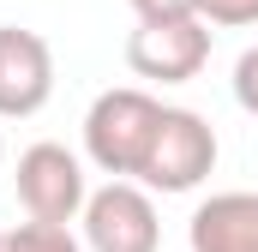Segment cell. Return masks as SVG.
I'll list each match as a JSON object with an SVG mask.
<instances>
[{"mask_svg":"<svg viewBox=\"0 0 258 252\" xmlns=\"http://www.w3.org/2000/svg\"><path fill=\"white\" fill-rule=\"evenodd\" d=\"M156 120H162V102L138 84H114L90 102L84 114V156L108 174V180H138L144 168V150L156 138Z\"/></svg>","mask_w":258,"mask_h":252,"instance_id":"cell-1","label":"cell"},{"mask_svg":"<svg viewBox=\"0 0 258 252\" xmlns=\"http://www.w3.org/2000/svg\"><path fill=\"white\" fill-rule=\"evenodd\" d=\"M216 126L192 114V108H162V120H156V138H150V150H144V168H138V186L150 192H192L210 180V168H216Z\"/></svg>","mask_w":258,"mask_h":252,"instance_id":"cell-2","label":"cell"},{"mask_svg":"<svg viewBox=\"0 0 258 252\" xmlns=\"http://www.w3.org/2000/svg\"><path fill=\"white\" fill-rule=\"evenodd\" d=\"M84 222V246L90 252H156L162 246V216H156V198L138 180H108L84 198L78 210Z\"/></svg>","mask_w":258,"mask_h":252,"instance_id":"cell-3","label":"cell"},{"mask_svg":"<svg viewBox=\"0 0 258 252\" xmlns=\"http://www.w3.org/2000/svg\"><path fill=\"white\" fill-rule=\"evenodd\" d=\"M210 60V18H138L126 66L150 84H192Z\"/></svg>","mask_w":258,"mask_h":252,"instance_id":"cell-4","label":"cell"},{"mask_svg":"<svg viewBox=\"0 0 258 252\" xmlns=\"http://www.w3.org/2000/svg\"><path fill=\"white\" fill-rule=\"evenodd\" d=\"M84 198H90L84 162L66 144H30L18 156V204L36 222H78Z\"/></svg>","mask_w":258,"mask_h":252,"instance_id":"cell-5","label":"cell"},{"mask_svg":"<svg viewBox=\"0 0 258 252\" xmlns=\"http://www.w3.org/2000/svg\"><path fill=\"white\" fill-rule=\"evenodd\" d=\"M54 96V48L36 30L0 24V120H30Z\"/></svg>","mask_w":258,"mask_h":252,"instance_id":"cell-6","label":"cell"},{"mask_svg":"<svg viewBox=\"0 0 258 252\" xmlns=\"http://www.w3.org/2000/svg\"><path fill=\"white\" fill-rule=\"evenodd\" d=\"M192 252H258V192H210L186 222Z\"/></svg>","mask_w":258,"mask_h":252,"instance_id":"cell-7","label":"cell"},{"mask_svg":"<svg viewBox=\"0 0 258 252\" xmlns=\"http://www.w3.org/2000/svg\"><path fill=\"white\" fill-rule=\"evenodd\" d=\"M0 252H84L72 222H18V228H0Z\"/></svg>","mask_w":258,"mask_h":252,"instance_id":"cell-8","label":"cell"},{"mask_svg":"<svg viewBox=\"0 0 258 252\" xmlns=\"http://www.w3.org/2000/svg\"><path fill=\"white\" fill-rule=\"evenodd\" d=\"M198 12H204L210 24H222V30H246V24H258V0H198Z\"/></svg>","mask_w":258,"mask_h":252,"instance_id":"cell-9","label":"cell"},{"mask_svg":"<svg viewBox=\"0 0 258 252\" xmlns=\"http://www.w3.org/2000/svg\"><path fill=\"white\" fill-rule=\"evenodd\" d=\"M234 102H240V108L258 120V42L240 54V60H234Z\"/></svg>","mask_w":258,"mask_h":252,"instance_id":"cell-10","label":"cell"},{"mask_svg":"<svg viewBox=\"0 0 258 252\" xmlns=\"http://www.w3.org/2000/svg\"><path fill=\"white\" fill-rule=\"evenodd\" d=\"M138 18H204L198 0H132Z\"/></svg>","mask_w":258,"mask_h":252,"instance_id":"cell-11","label":"cell"},{"mask_svg":"<svg viewBox=\"0 0 258 252\" xmlns=\"http://www.w3.org/2000/svg\"><path fill=\"white\" fill-rule=\"evenodd\" d=\"M0 156H6V144H0Z\"/></svg>","mask_w":258,"mask_h":252,"instance_id":"cell-12","label":"cell"}]
</instances>
